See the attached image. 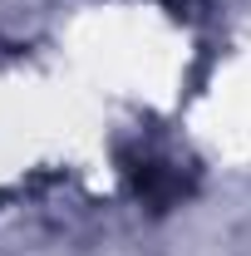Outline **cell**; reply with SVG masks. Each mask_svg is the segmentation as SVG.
I'll list each match as a JSON object with an SVG mask.
<instances>
[{
    "label": "cell",
    "mask_w": 251,
    "mask_h": 256,
    "mask_svg": "<svg viewBox=\"0 0 251 256\" xmlns=\"http://www.w3.org/2000/svg\"><path fill=\"white\" fill-rule=\"evenodd\" d=\"M124 172H128V182H133V192H138V202H148L153 212H168L172 202L188 197V178L178 168L158 162V158H133Z\"/></svg>",
    "instance_id": "1"
}]
</instances>
